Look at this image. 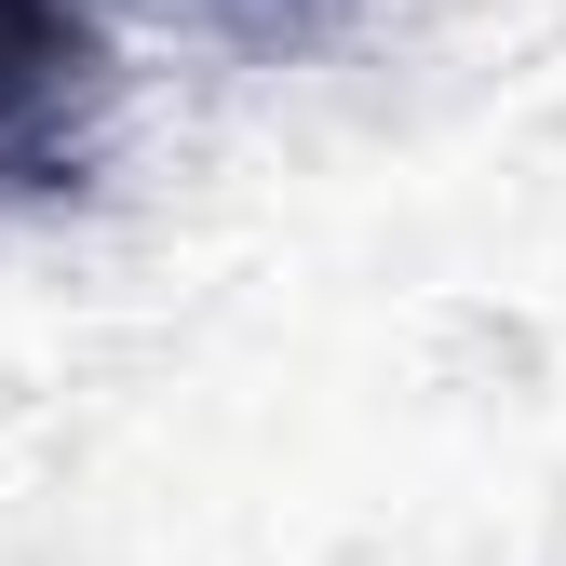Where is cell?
<instances>
[{"mask_svg":"<svg viewBox=\"0 0 566 566\" xmlns=\"http://www.w3.org/2000/svg\"><path fill=\"white\" fill-rule=\"evenodd\" d=\"M82 67V14L67 0H0V163H41V108Z\"/></svg>","mask_w":566,"mask_h":566,"instance_id":"6da1fadb","label":"cell"}]
</instances>
